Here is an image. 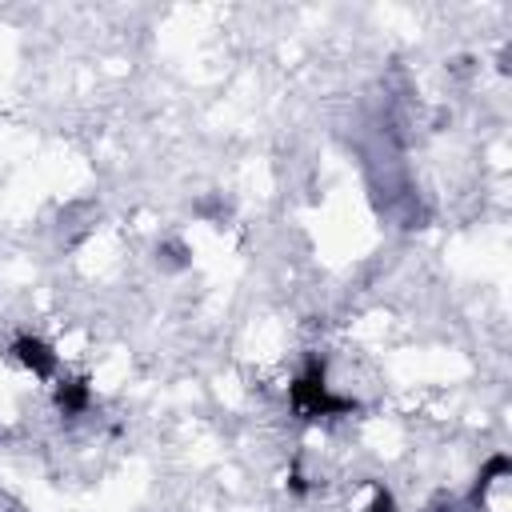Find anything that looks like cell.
<instances>
[{
    "label": "cell",
    "mask_w": 512,
    "mask_h": 512,
    "mask_svg": "<svg viewBox=\"0 0 512 512\" xmlns=\"http://www.w3.org/2000/svg\"><path fill=\"white\" fill-rule=\"evenodd\" d=\"M288 396H292L296 416H304V420H328V416H352V412H360V400L336 396L328 388V364H324V356H308V364L292 380Z\"/></svg>",
    "instance_id": "6da1fadb"
},
{
    "label": "cell",
    "mask_w": 512,
    "mask_h": 512,
    "mask_svg": "<svg viewBox=\"0 0 512 512\" xmlns=\"http://www.w3.org/2000/svg\"><path fill=\"white\" fill-rule=\"evenodd\" d=\"M12 356H16V364H20V368H28V372H32V376H40V380H52V376H56V368H60L56 348H52L48 340L32 336V332H20V336L12 340Z\"/></svg>",
    "instance_id": "7a4b0ae2"
},
{
    "label": "cell",
    "mask_w": 512,
    "mask_h": 512,
    "mask_svg": "<svg viewBox=\"0 0 512 512\" xmlns=\"http://www.w3.org/2000/svg\"><path fill=\"white\" fill-rule=\"evenodd\" d=\"M56 408H60V416H84L88 412V404H92V388H88V380H60L56 384Z\"/></svg>",
    "instance_id": "3957f363"
},
{
    "label": "cell",
    "mask_w": 512,
    "mask_h": 512,
    "mask_svg": "<svg viewBox=\"0 0 512 512\" xmlns=\"http://www.w3.org/2000/svg\"><path fill=\"white\" fill-rule=\"evenodd\" d=\"M512 472V460L504 456V452H496V456H488L484 460V468L476 472V480H472V488H468V508H480V500H484V492L496 484V480H504Z\"/></svg>",
    "instance_id": "277c9868"
},
{
    "label": "cell",
    "mask_w": 512,
    "mask_h": 512,
    "mask_svg": "<svg viewBox=\"0 0 512 512\" xmlns=\"http://www.w3.org/2000/svg\"><path fill=\"white\" fill-rule=\"evenodd\" d=\"M156 264H160L164 272H180V268L192 264V248H188L184 240H164V244L156 248Z\"/></svg>",
    "instance_id": "5b68a950"
},
{
    "label": "cell",
    "mask_w": 512,
    "mask_h": 512,
    "mask_svg": "<svg viewBox=\"0 0 512 512\" xmlns=\"http://www.w3.org/2000/svg\"><path fill=\"white\" fill-rule=\"evenodd\" d=\"M368 512H400V508H396V496H392L384 484H376V488H372V504H368Z\"/></svg>",
    "instance_id": "8992f818"
},
{
    "label": "cell",
    "mask_w": 512,
    "mask_h": 512,
    "mask_svg": "<svg viewBox=\"0 0 512 512\" xmlns=\"http://www.w3.org/2000/svg\"><path fill=\"white\" fill-rule=\"evenodd\" d=\"M288 492H292V496H304V492H308V480H304V472H300V460L288 468Z\"/></svg>",
    "instance_id": "52a82bcc"
},
{
    "label": "cell",
    "mask_w": 512,
    "mask_h": 512,
    "mask_svg": "<svg viewBox=\"0 0 512 512\" xmlns=\"http://www.w3.org/2000/svg\"><path fill=\"white\" fill-rule=\"evenodd\" d=\"M428 512H456V500H432Z\"/></svg>",
    "instance_id": "ba28073f"
}]
</instances>
